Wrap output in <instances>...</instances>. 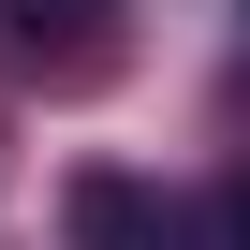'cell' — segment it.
<instances>
[{
  "mask_svg": "<svg viewBox=\"0 0 250 250\" xmlns=\"http://www.w3.org/2000/svg\"><path fill=\"white\" fill-rule=\"evenodd\" d=\"M74 250H191V221L147 177H74Z\"/></svg>",
  "mask_w": 250,
  "mask_h": 250,
  "instance_id": "obj_1",
  "label": "cell"
},
{
  "mask_svg": "<svg viewBox=\"0 0 250 250\" xmlns=\"http://www.w3.org/2000/svg\"><path fill=\"white\" fill-rule=\"evenodd\" d=\"M221 250H250V177H235V191H221Z\"/></svg>",
  "mask_w": 250,
  "mask_h": 250,
  "instance_id": "obj_3",
  "label": "cell"
},
{
  "mask_svg": "<svg viewBox=\"0 0 250 250\" xmlns=\"http://www.w3.org/2000/svg\"><path fill=\"white\" fill-rule=\"evenodd\" d=\"M0 15H15V30L44 44V30H103V15H118V0H0Z\"/></svg>",
  "mask_w": 250,
  "mask_h": 250,
  "instance_id": "obj_2",
  "label": "cell"
}]
</instances>
